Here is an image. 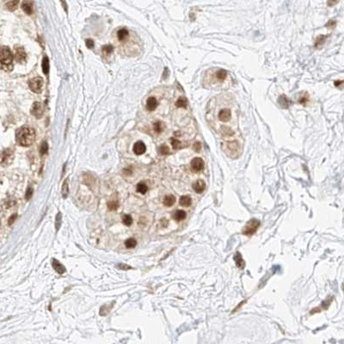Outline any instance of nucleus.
<instances>
[{"label": "nucleus", "mask_w": 344, "mask_h": 344, "mask_svg": "<svg viewBox=\"0 0 344 344\" xmlns=\"http://www.w3.org/2000/svg\"><path fill=\"white\" fill-rule=\"evenodd\" d=\"M16 139L17 144L22 146H29L35 139V132L29 127H20L16 134Z\"/></svg>", "instance_id": "f257e3e1"}, {"label": "nucleus", "mask_w": 344, "mask_h": 344, "mask_svg": "<svg viewBox=\"0 0 344 344\" xmlns=\"http://www.w3.org/2000/svg\"><path fill=\"white\" fill-rule=\"evenodd\" d=\"M13 55L8 47L0 48V68L5 70L6 67H12Z\"/></svg>", "instance_id": "f03ea898"}, {"label": "nucleus", "mask_w": 344, "mask_h": 344, "mask_svg": "<svg viewBox=\"0 0 344 344\" xmlns=\"http://www.w3.org/2000/svg\"><path fill=\"white\" fill-rule=\"evenodd\" d=\"M259 225H260V221L257 220H255V219H252V220H249L248 223L245 225L242 232L245 236H251V235H253L257 231Z\"/></svg>", "instance_id": "7ed1b4c3"}, {"label": "nucleus", "mask_w": 344, "mask_h": 344, "mask_svg": "<svg viewBox=\"0 0 344 344\" xmlns=\"http://www.w3.org/2000/svg\"><path fill=\"white\" fill-rule=\"evenodd\" d=\"M223 148L225 151L229 156L234 158L235 156H238L240 153V145L237 141H231L225 144V147L223 146Z\"/></svg>", "instance_id": "20e7f679"}, {"label": "nucleus", "mask_w": 344, "mask_h": 344, "mask_svg": "<svg viewBox=\"0 0 344 344\" xmlns=\"http://www.w3.org/2000/svg\"><path fill=\"white\" fill-rule=\"evenodd\" d=\"M14 158V152L10 149H6L0 154V164L3 166H7L10 164Z\"/></svg>", "instance_id": "39448f33"}, {"label": "nucleus", "mask_w": 344, "mask_h": 344, "mask_svg": "<svg viewBox=\"0 0 344 344\" xmlns=\"http://www.w3.org/2000/svg\"><path fill=\"white\" fill-rule=\"evenodd\" d=\"M43 85V79L41 77H34L29 82V86L30 90L34 93H40Z\"/></svg>", "instance_id": "423d86ee"}, {"label": "nucleus", "mask_w": 344, "mask_h": 344, "mask_svg": "<svg viewBox=\"0 0 344 344\" xmlns=\"http://www.w3.org/2000/svg\"><path fill=\"white\" fill-rule=\"evenodd\" d=\"M231 117H232L231 110L229 108H222L218 113V119L220 121L224 122V123L230 121L231 120Z\"/></svg>", "instance_id": "0eeeda50"}, {"label": "nucleus", "mask_w": 344, "mask_h": 344, "mask_svg": "<svg viewBox=\"0 0 344 344\" xmlns=\"http://www.w3.org/2000/svg\"><path fill=\"white\" fill-rule=\"evenodd\" d=\"M43 113H44V107L42 104L38 102H34L31 108V114L36 118H41Z\"/></svg>", "instance_id": "6e6552de"}, {"label": "nucleus", "mask_w": 344, "mask_h": 344, "mask_svg": "<svg viewBox=\"0 0 344 344\" xmlns=\"http://www.w3.org/2000/svg\"><path fill=\"white\" fill-rule=\"evenodd\" d=\"M205 163L204 161L201 158H193L191 161V169L193 171L200 172L204 169Z\"/></svg>", "instance_id": "1a4fd4ad"}, {"label": "nucleus", "mask_w": 344, "mask_h": 344, "mask_svg": "<svg viewBox=\"0 0 344 344\" xmlns=\"http://www.w3.org/2000/svg\"><path fill=\"white\" fill-rule=\"evenodd\" d=\"M15 58L16 61L20 64H23L26 61V53L23 48H16L15 52Z\"/></svg>", "instance_id": "9d476101"}, {"label": "nucleus", "mask_w": 344, "mask_h": 344, "mask_svg": "<svg viewBox=\"0 0 344 344\" xmlns=\"http://www.w3.org/2000/svg\"><path fill=\"white\" fill-rule=\"evenodd\" d=\"M52 266H53V268H54V270H55L58 274H64V273L66 272V268H65V266L62 265V264L59 263L58 260H56L55 258H53V259H52Z\"/></svg>", "instance_id": "9b49d317"}, {"label": "nucleus", "mask_w": 344, "mask_h": 344, "mask_svg": "<svg viewBox=\"0 0 344 344\" xmlns=\"http://www.w3.org/2000/svg\"><path fill=\"white\" fill-rule=\"evenodd\" d=\"M193 188L197 194H201L202 192L205 190L206 183L203 180H197L194 184H193Z\"/></svg>", "instance_id": "f8f14e48"}, {"label": "nucleus", "mask_w": 344, "mask_h": 344, "mask_svg": "<svg viewBox=\"0 0 344 344\" xmlns=\"http://www.w3.org/2000/svg\"><path fill=\"white\" fill-rule=\"evenodd\" d=\"M145 150H146V146L142 141H138L134 145V152L136 155H142L143 153H145Z\"/></svg>", "instance_id": "ddd939ff"}, {"label": "nucleus", "mask_w": 344, "mask_h": 344, "mask_svg": "<svg viewBox=\"0 0 344 344\" xmlns=\"http://www.w3.org/2000/svg\"><path fill=\"white\" fill-rule=\"evenodd\" d=\"M227 75H228V72L224 69H219L215 72V78L220 82L225 81L227 77Z\"/></svg>", "instance_id": "4468645a"}, {"label": "nucleus", "mask_w": 344, "mask_h": 344, "mask_svg": "<svg viewBox=\"0 0 344 344\" xmlns=\"http://www.w3.org/2000/svg\"><path fill=\"white\" fill-rule=\"evenodd\" d=\"M158 107V101L155 97L151 96L147 99V102H146V109L149 111H153V110L156 109V108Z\"/></svg>", "instance_id": "2eb2a0df"}, {"label": "nucleus", "mask_w": 344, "mask_h": 344, "mask_svg": "<svg viewBox=\"0 0 344 344\" xmlns=\"http://www.w3.org/2000/svg\"><path fill=\"white\" fill-rule=\"evenodd\" d=\"M234 261L238 268H241V269H243V268H244L245 263H244V259L242 257L241 254L239 253V252H237V253L234 255Z\"/></svg>", "instance_id": "dca6fc26"}, {"label": "nucleus", "mask_w": 344, "mask_h": 344, "mask_svg": "<svg viewBox=\"0 0 344 344\" xmlns=\"http://www.w3.org/2000/svg\"><path fill=\"white\" fill-rule=\"evenodd\" d=\"M278 101H279L280 105L281 106L282 108H284V109H287L290 106V104H291V102L287 98L286 95H281V96L279 97Z\"/></svg>", "instance_id": "f3484780"}, {"label": "nucleus", "mask_w": 344, "mask_h": 344, "mask_svg": "<svg viewBox=\"0 0 344 344\" xmlns=\"http://www.w3.org/2000/svg\"><path fill=\"white\" fill-rule=\"evenodd\" d=\"M328 38V35H324V34H320L318 35L317 38H316V42H315V47L317 48H321L322 46L324 45V43L326 41V39Z\"/></svg>", "instance_id": "a211bd4d"}, {"label": "nucleus", "mask_w": 344, "mask_h": 344, "mask_svg": "<svg viewBox=\"0 0 344 344\" xmlns=\"http://www.w3.org/2000/svg\"><path fill=\"white\" fill-rule=\"evenodd\" d=\"M18 3H19V0H7L6 1V7L9 10L13 11L17 8Z\"/></svg>", "instance_id": "6ab92c4d"}, {"label": "nucleus", "mask_w": 344, "mask_h": 344, "mask_svg": "<svg viewBox=\"0 0 344 344\" xmlns=\"http://www.w3.org/2000/svg\"><path fill=\"white\" fill-rule=\"evenodd\" d=\"M41 66H42L43 73L45 75H48V72H49V59H48V56H44L43 57Z\"/></svg>", "instance_id": "aec40b11"}, {"label": "nucleus", "mask_w": 344, "mask_h": 344, "mask_svg": "<svg viewBox=\"0 0 344 344\" xmlns=\"http://www.w3.org/2000/svg\"><path fill=\"white\" fill-rule=\"evenodd\" d=\"M69 193V179L66 178L64 182H63L62 188H61V194H62L63 198H66Z\"/></svg>", "instance_id": "412c9836"}, {"label": "nucleus", "mask_w": 344, "mask_h": 344, "mask_svg": "<svg viewBox=\"0 0 344 344\" xmlns=\"http://www.w3.org/2000/svg\"><path fill=\"white\" fill-rule=\"evenodd\" d=\"M175 202H176V197L172 195L165 196L163 199V205L166 206H171Z\"/></svg>", "instance_id": "4be33fe9"}, {"label": "nucleus", "mask_w": 344, "mask_h": 344, "mask_svg": "<svg viewBox=\"0 0 344 344\" xmlns=\"http://www.w3.org/2000/svg\"><path fill=\"white\" fill-rule=\"evenodd\" d=\"M192 203V199L190 196L183 195L180 198V205L182 206H189Z\"/></svg>", "instance_id": "5701e85b"}, {"label": "nucleus", "mask_w": 344, "mask_h": 344, "mask_svg": "<svg viewBox=\"0 0 344 344\" xmlns=\"http://www.w3.org/2000/svg\"><path fill=\"white\" fill-rule=\"evenodd\" d=\"M173 217L177 221H181V220H183L186 218V213L183 210H177L175 212Z\"/></svg>", "instance_id": "b1692460"}, {"label": "nucleus", "mask_w": 344, "mask_h": 344, "mask_svg": "<svg viewBox=\"0 0 344 344\" xmlns=\"http://www.w3.org/2000/svg\"><path fill=\"white\" fill-rule=\"evenodd\" d=\"M127 36H128V31L126 29H120L117 33V37L120 41H124L127 38Z\"/></svg>", "instance_id": "393cba45"}, {"label": "nucleus", "mask_w": 344, "mask_h": 344, "mask_svg": "<svg viewBox=\"0 0 344 344\" xmlns=\"http://www.w3.org/2000/svg\"><path fill=\"white\" fill-rule=\"evenodd\" d=\"M61 223H62V213L60 212H59L56 215V218H55V229L56 231H58L60 226H61Z\"/></svg>", "instance_id": "a878e982"}, {"label": "nucleus", "mask_w": 344, "mask_h": 344, "mask_svg": "<svg viewBox=\"0 0 344 344\" xmlns=\"http://www.w3.org/2000/svg\"><path fill=\"white\" fill-rule=\"evenodd\" d=\"M137 191L139 192V193H140V194H145L146 192H147V190H148V187H147V185L145 184V183H144V182H139V184L137 185Z\"/></svg>", "instance_id": "bb28decb"}, {"label": "nucleus", "mask_w": 344, "mask_h": 344, "mask_svg": "<svg viewBox=\"0 0 344 344\" xmlns=\"http://www.w3.org/2000/svg\"><path fill=\"white\" fill-rule=\"evenodd\" d=\"M22 9H23V10L26 14L28 15L32 14V7H31V5L29 4L28 2H23V5H22Z\"/></svg>", "instance_id": "cd10ccee"}, {"label": "nucleus", "mask_w": 344, "mask_h": 344, "mask_svg": "<svg viewBox=\"0 0 344 344\" xmlns=\"http://www.w3.org/2000/svg\"><path fill=\"white\" fill-rule=\"evenodd\" d=\"M153 128H154V131L157 134H161L163 132V125L161 121H157V122H155L154 125H153Z\"/></svg>", "instance_id": "c85d7f7f"}, {"label": "nucleus", "mask_w": 344, "mask_h": 344, "mask_svg": "<svg viewBox=\"0 0 344 344\" xmlns=\"http://www.w3.org/2000/svg\"><path fill=\"white\" fill-rule=\"evenodd\" d=\"M176 106L177 108H183L186 109L187 107V99L185 97H180L176 102Z\"/></svg>", "instance_id": "c756f323"}, {"label": "nucleus", "mask_w": 344, "mask_h": 344, "mask_svg": "<svg viewBox=\"0 0 344 344\" xmlns=\"http://www.w3.org/2000/svg\"><path fill=\"white\" fill-rule=\"evenodd\" d=\"M136 244H137V242H136V240L134 238H129L125 242L126 247L128 249L134 248V247L136 246Z\"/></svg>", "instance_id": "7c9ffc66"}, {"label": "nucleus", "mask_w": 344, "mask_h": 344, "mask_svg": "<svg viewBox=\"0 0 344 344\" xmlns=\"http://www.w3.org/2000/svg\"><path fill=\"white\" fill-rule=\"evenodd\" d=\"M108 206L109 208V210H116L119 206V202L118 201H109L108 202Z\"/></svg>", "instance_id": "2f4dec72"}, {"label": "nucleus", "mask_w": 344, "mask_h": 344, "mask_svg": "<svg viewBox=\"0 0 344 344\" xmlns=\"http://www.w3.org/2000/svg\"><path fill=\"white\" fill-rule=\"evenodd\" d=\"M113 51H114V47L112 45H105L102 47V53L104 54L109 55Z\"/></svg>", "instance_id": "473e14b6"}, {"label": "nucleus", "mask_w": 344, "mask_h": 344, "mask_svg": "<svg viewBox=\"0 0 344 344\" xmlns=\"http://www.w3.org/2000/svg\"><path fill=\"white\" fill-rule=\"evenodd\" d=\"M122 222L126 225H131L133 223V219L130 215H124L122 219Z\"/></svg>", "instance_id": "72a5a7b5"}, {"label": "nucleus", "mask_w": 344, "mask_h": 344, "mask_svg": "<svg viewBox=\"0 0 344 344\" xmlns=\"http://www.w3.org/2000/svg\"><path fill=\"white\" fill-rule=\"evenodd\" d=\"M48 143H47L46 141H43L42 144H41V148H40L41 154V155H44V154H46V153L48 152Z\"/></svg>", "instance_id": "f704fd0d"}, {"label": "nucleus", "mask_w": 344, "mask_h": 344, "mask_svg": "<svg viewBox=\"0 0 344 344\" xmlns=\"http://www.w3.org/2000/svg\"><path fill=\"white\" fill-rule=\"evenodd\" d=\"M171 145L172 147L174 149H176V150L181 148V142L179 140H177V139H174V138L171 139Z\"/></svg>", "instance_id": "c9c22d12"}, {"label": "nucleus", "mask_w": 344, "mask_h": 344, "mask_svg": "<svg viewBox=\"0 0 344 344\" xmlns=\"http://www.w3.org/2000/svg\"><path fill=\"white\" fill-rule=\"evenodd\" d=\"M32 195H33V189H32L30 187H29V188H27V191L25 193V198H26V200H27V201L30 200L31 197H32Z\"/></svg>", "instance_id": "e433bc0d"}, {"label": "nucleus", "mask_w": 344, "mask_h": 344, "mask_svg": "<svg viewBox=\"0 0 344 344\" xmlns=\"http://www.w3.org/2000/svg\"><path fill=\"white\" fill-rule=\"evenodd\" d=\"M159 152L162 155H167L170 153V149L168 147L167 145H162L160 148H159Z\"/></svg>", "instance_id": "4c0bfd02"}, {"label": "nucleus", "mask_w": 344, "mask_h": 344, "mask_svg": "<svg viewBox=\"0 0 344 344\" xmlns=\"http://www.w3.org/2000/svg\"><path fill=\"white\" fill-rule=\"evenodd\" d=\"M117 267H118L120 269H122V270H128V269H131V268H132L130 266L127 265V264H124V263H120V264L117 265Z\"/></svg>", "instance_id": "58836bf2"}, {"label": "nucleus", "mask_w": 344, "mask_h": 344, "mask_svg": "<svg viewBox=\"0 0 344 344\" xmlns=\"http://www.w3.org/2000/svg\"><path fill=\"white\" fill-rule=\"evenodd\" d=\"M86 47L88 48H94V41L91 40V39H88L86 40Z\"/></svg>", "instance_id": "ea45409f"}, {"label": "nucleus", "mask_w": 344, "mask_h": 344, "mask_svg": "<svg viewBox=\"0 0 344 344\" xmlns=\"http://www.w3.org/2000/svg\"><path fill=\"white\" fill-rule=\"evenodd\" d=\"M335 25H336V23H335V21H334V20H331V21H330L328 23L326 24V27L327 28H330V29H334L335 27Z\"/></svg>", "instance_id": "a19ab883"}, {"label": "nucleus", "mask_w": 344, "mask_h": 344, "mask_svg": "<svg viewBox=\"0 0 344 344\" xmlns=\"http://www.w3.org/2000/svg\"><path fill=\"white\" fill-rule=\"evenodd\" d=\"M309 101V99H308V96H306V97H305V96H303V97H301V98H299V103H301V104H303V105H305L306 102Z\"/></svg>", "instance_id": "79ce46f5"}, {"label": "nucleus", "mask_w": 344, "mask_h": 344, "mask_svg": "<svg viewBox=\"0 0 344 344\" xmlns=\"http://www.w3.org/2000/svg\"><path fill=\"white\" fill-rule=\"evenodd\" d=\"M60 1V3H61V5H62L63 9H64V10L66 11L67 13V10H68V8H67V4H66V0H59Z\"/></svg>", "instance_id": "37998d69"}, {"label": "nucleus", "mask_w": 344, "mask_h": 344, "mask_svg": "<svg viewBox=\"0 0 344 344\" xmlns=\"http://www.w3.org/2000/svg\"><path fill=\"white\" fill-rule=\"evenodd\" d=\"M16 217H17V214L16 213H15V214H13L11 217L10 218V220H9V222H8V224L9 225H11V224H13V222L15 221V220L16 219Z\"/></svg>", "instance_id": "c03bdc74"}, {"label": "nucleus", "mask_w": 344, "mask_h": 344, "mask_svg": "<svg viewBox=\"0 0 344 344\" xmlns=\"http://www.w3.org/2000/svg\"><path fill=\"white\" fill-rule=\"evenodd\" d=\"M12 201H13V200H5V202H6V203H5V206L6 208H9V207H10L11 206L13 205V204H12ZM5 206H4V207H5Z\"/></svg>", "instance_id": "a18cd8bd"}, {"label": "nucleus", "mask_w": 344, "mask_h": 344, "mask_svg": "<svg viewBox=\"0 0 344 344\" xmlns=\"http://www.w3.org/2000/svg\"><path fill=\"white\" fill-rule=\"evenodd\" d=\"M340 0H328V5L329 6H334L335 5H336Z\"/></svg>", "instance_id": "49530a36"}, {"label": "nucleus", "mask_w": 344, "mask_h": 344, "mask_svg": "<svg viewBox=\"0 0 344 344\" xmlns=\"http://www.w3.org/2000/svg\"><path fill=\"white\" fill-rule=\"evenodd\" d=\"M168 75H169V70H168V68L166 67V68L164 69V72H163V79H166V78H167Z\"/></svg>", "instance_id": "de8ad7c7"}, {"label": "nucleus", "mask_w": 344, "mask_h": 344, "mask_svg": "<svg viewBox=\"0 0 344 344\" xmlns=\"http://www.w3.org/2000/svg\"><path fill=\"white\" fill-rule=\"evenodd\" d=\"M194 146H195V149L196 152H199L200 149H201V144L199 143V142H196Z\"/></svg>", "instance_id": "09e8293b"}, {"label": "nucleus", "mask_w": 344, "mask_h": 344, "mask_svg": "<svg viewBox=\"0 0 344 344\" xmlns=\"http://www.w3.org/2000/svg\"><path fill=\"white\" fill-rule=\"evenodd\" d=\"M342 84V81L335 82V86H339L340 84Z\"/></svg>", "instance_id": "8fccbe9b"}]
</instances>
